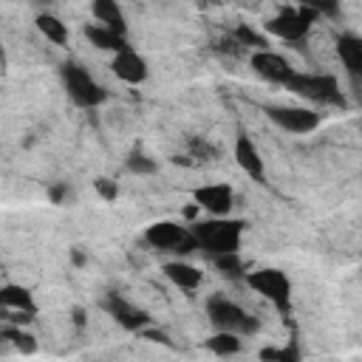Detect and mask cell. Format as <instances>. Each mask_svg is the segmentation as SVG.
Listing matches in <instances>:
<instances>
[{
  "mask_svg": "<svg viewBox=\"0 0 362 362\" xmlns=\"http://www.w3.org/2000/svg\"><path fill=\"white\" fill-rule=\"evenodd\" d=\"M246 221L229 218V215H209L206 221H195L189 226L198 249H204L209 257L212 255H226V252H240Z\"/></svg>",
  "mask_w": 362,
  "mask_h": 362,
  "instance_id": "cell-1",
  "label": "cell"
},
{
  "mask_svg": "<svg viewBox=\"0 0 362 362\" xmlns=\"http://www.w3.org/2000/svg\"><path fill=\"white\" fill-rule=\"evenodd\" d=\"M59 79H62V88L71 96V102L79 105V107H99L107 99V90L79 62H62L59 65Z\"/></svg>",
  "mask_w": 362,
  "mask_h": 362,
  "instance_id": "cell-2",
  "label": "cell"
},
{
  "mask_svg": "<svg viewBox=\"0 0 362 362\" xmlns=\"http://www.w3.org/2000/svg\"><path fill=\"white\" fill-rule=\"evenodd\" d=\"M206 317L215 325V331H229V334H238V337L255 334L260 328V322L246 308H240L238 303H232L223 294H215V297L206 300Z\"/></svg>",
  "mask_w": 362,
  "mask_h": 362,
  "instance_id": "cell-3",
  "label": "cell"
},
{
  "mask_svg": "<svg viewBox=\"0 0 362 362\" xmlns=\"http://www.w3.org/2000/svg\"><path fill=\"white\" fill-rule=\"evenodd\" d=\"M286 88L294 96H303V99L317 102V105H345L339 82L331 74H300V71H294L286 79Z\"/></svg>",
  "mask_w": 362,
  "mask_h": 362,
  "instance_id": "cell-4",
  "label": "cell"
},
{
  "mask_svg": "<svg viewBox=\"0 0 362 362\" xmlns=\"http://www.w3.org/2000/svg\"><path fill=\"white\" fill-rule=\"evenodd\" d=\"M144 240H147L153 249L170 252V255H178V257L198 249V243H195L189 226H184V223H178V221H156V223H150V226L144 229Z\"/></svg>",
  "mask_w": 362,
  "mask_h": 362,
  "instance_id": "cell-5",
  "label": "cell"
},
{
  "mask_svg": "<svg viewBox=\"0 0 362 362\" xmlns=\"http://www.w3.org/2000/svg\"><path fill=\"white\" fill-rule=\"evenodd\" d=\"M249 288H255L263 300H269L280 314L291 311V280L283 269H257L243 274Z\"/></svg>",
  "mask_w": 362,
  "mask_h": 362,
  "instance_id": "cell-6",
  "label": "cell"
},
{
  "mask_svg": "<svg viewBox=\"0 0 362 362\" xmlns=\"http://www.w3.org/2000/svg\"><path fill=\"white\" fill-rule=\"evenodd\" d=\"M314 20H317V14L308 11V8H303V6H283L277 14H272V17L263 23V28H266V34H272V37H277V40L300 42V40L311 31Z\"/></svg>",
  "mask_w": 362,
  "mask_h": 362,
  "instance_id": "cell-7",
  "label": "cell"
},
{
  "mask_svg": "<svg viewBox=\"0 0 362 362\" xmlns=\"http://www.w3.org/2000/svg\"><path fill=\"white\" fill-rule=\"evenodd\" d=\"M266 116L286 133H294V136H303V133H311L320 127L322 116L311 107H286V105H272L266 107Z\"/></svg>",
  "mask_w": 362,
  "mask_h": 362,
  "instance_id": "cell-8",
  "label": "cell"
},
{
  "mask_svg": "<svg viewBox=\"0 0 362 362\" xmlns=\"http://www.w3.org/2000/svg\"><path fill=\"white\" fill-rule=\"evenodd\" d=\"M99 305H102V311H105L107 317H113V320H116L122 328H127V331H141V328L150 322V314H147L144 308L133 305L130 300H124V297L116 294V291H107Z\"/></svg>",
  "mask_w": 362,
  "mask_h": 362,
  "instance_id": "cell-9",
  "label": "cell"
},
{
  "mask_svg": "<svg viewBox=\"0 0 362 362\" xmlns=\"http://www.w3.org/2000/svg\"><path fill=\"white\" fill-rule=\"evenodd\" d=\"M249 65H252V71H255L260 79H266V82H272V85H286V79L294 74V68L288 65V59H286L283 54L272 51V48H257V51H252Z\"/></svg>",
  "mask_w": 362,
  "mask_h": 362,
  "instance_id": "cell-10",
  "label": "cell"
},
{
  "mask_svg": "<svg viewBox=\"0 0 362 362\" xmlns=\"http://www.w3.org/2000/svg\"><path fill=\"white\" fill-rule=\"evenodd\" d=\"M192 201L198 209H204L209 215H229L232 204H235V189L229 184H204V187L192 189Z\"/></svg>",
  "mask_w": 362,
  "mask_h": 362,
  "instance_id": "cell-11",
  "label": "cell"
},
{
  "mask_svg": "<svg viewBox=\"0 0 362 362\" xmlns=\"http://www.w3.org/2000/svg\"><path fill=\"white\" fill-rule=\"evenodd\" d=\"M110 68H113V74H116L122 82H127V85H141V82L147 79V74H150L147 59H144L139 51H133L130 45L113 54Z\"/></svg>",
  "mask_w": 362,
  "mask_h": 362,
  "instance_id": "cell-12",
  "label": "cell"
},
{
  "mask_svg": "<svg viewBox=\"0 0 362 362\" xmlns=\"http://www.w3.org/2000/svg\"><path fill=\"white\" fill-rule=\"evenodd\" d=\"M235 161H238V167L249 175V178H255V181H263V175H266V164H263V156H260V150H257V144L240 130L238 136H235Z\"/></svg>",
  "mask_w": 362,
  "mask_h": 362,
  "instance_id": "cell-13",
  "label": "cell"
},
{
  "mask_svg": "<svg viewBox=\"0 0 362 362\" xmlns=\"http://www.w3.org/2000/svg\"><path fill=\"white\" fill-rule=\"evenodd\" d=\"M90 14H93V20L99 25H107L116 34L127 37V20H124V11H122L119 0H93L90 3Z\"/></svg>",
  "mask_w": 362,
  "mask_h": 362,
  "instance_id": "cell-14",
  "label": "cell"
},
{
  "mask_svg": "<svg viewBox=\"0 0 362 362\" xmlns=\"http://www.w3.org/2000/svg\"><path fill=\"white\" fill-rule=\"evenodd\" d=\"M337 54H339L345 71H348L354 79H359V74H362V40H359L356 34H339V40H337Z\"/></svg>",
  "mask_w": 362,
  "mask_h": 362,
  "instance_id": "cell-15",
  "label": "cell"
},
{
  "mask_svg": "<svg viewBox=\"0 0 362 362\" xmlns=\"http://www.w3.org/2000/svg\"><path fill=\"white\" fill-rule=\"evenodd\" d=\"M85 37L90 40V45L93 48H99V51H122V48H127V37L124 34H116L113 28H107V25H99V23H88L85 25Z\"/></svg>",
  "mask_w": 362,
  "mask_h": 362,
  "instance_id": "cell-16",
  "label": "cell"
},
{
  "mask_svg": "<svg viewBox=\"0 0 362 362\" xmlns=\"http://www.w3.org/2000/svg\"><path fill=\"white\" fill-rule=\"evenodd\" d=\"M164 274H167V280H170L173 286L184 288V291H195V288L201 286V277H204V274H201L195 266L184 263L181 257H178V260L164 263Z\"/></svg>",
  "mask_w": 362,
  "mask_h": 362,
  "instance_id": "cell-17",
  "label": "cell"
},
{
  "mask_svg": "<svg viewBox=\"0 0 362 362\" xmlns=\"http://www.w3.org/2000/svg\"><path fill=\"white\" fill-rule=\"evenodd\" d=\"M0 308L34 314V311H37V303H34V294H31L25 286L8 283V286H0Z\"/></svg>",
  "mask_w": 362,
  "mask_h": 362,
  "instance_id": "cell-18",
  "label": "cell"
},
{
  "mask_svg": "<svg viewBox=\"0 0 362 362\" xmlns=\"http://www.w3.org/2000/svg\"><path fill=\"white\" fill-rule=\"evenodd\" d=\"M37 31L45 37V40H51L54 45H65L68 42V25L59 20V17H54V14H37Z\"/></svg>",
  "mask_w": 362,
  "mask_h": 362,
  "instance_id": "cell-19",
  "label": "cell"
},
{
  "mask_svg": "<svg viewBox=\"0 0 362 362\" xmlns=\"http://www.w3.org/2000/svg\"><path fill=\"white\" fill-rule=\"evenodd\" d=\"M206 348L218 356H232L240 351V337L238 334H229V331H215L209 339H206Z\"/></svg>",
  "mask_w": 362,
  "mask_h": 362,
  "instance_id": "cell-20",
  "label": "cell"
},
{
  "mask_svg": "<svg viewBox=\"0 0 362 362\" xmlns=\"http://www.w3.org/2000/svg\"><path fill=\"white\" fill-rule=\"evenodd\" d=\"M212 263H215V269H218L223 277H229V280H240V277H243V260H240L238 252L212 255Z\"/></svg>",
  "mask_w": 362,
  "mask_h": 362,
  "instance_id": "cell-21",
  "label": "cell"
},
{
  "mask_svg": "<svg viewBox=\"0 0 362 362\" xmlns=\"http://www.w3.org/2000/svg\"><path fill=\"white\" fill-rule=\"evenodd\" d=\"M235 42L240 45V48H269V42H266V37L263 34H257L255 28H249V25H238L235 28Z\"/></svg>",
  "mask_w": 362,
  "mask_h": 362,
  "instance_id": "cell-22",
  "label": "cell"
},
{
  "mask_svg": "<svg viewBox=\"0 0 362 362\" xmlns=\"http://www.w3.org/2000/svg\"><path fill=\"white\" fill-rule=\"evenodd\" d=\"M0 339H11L20 351H25V354H31L34 348H37V342H34V337L31 334H25L20 325H11V328H6L3 334H0Z\"/></svg>",
  "mask_w": 362,
  "mask_h": 362,
  "instance_id": "cell-23",
  "label": "cell"
},
{
  "mask_svg": "<svg viewBox=\"0 0 362 362\" xmlns=\"http://www.w3.org/2000/svg\"><path fill=\"white\" fill-rule=\"evenodd\" d=\"M260 359H272V362H297L300 359V351L294 348V342L288 348H263L260 351Z\"/></svg>",
  "mask_w": 362,
  "mask_h": 362,
  "instance_id": "cell-24",
  "label": "cell"
},
{
  "mask_svg": "<svg viewBox=\"0 0 362 362\" xmlns=\"http://www.w3.org/2000/svg\"><path fill=\"white\" fill-rule=\"evenodd\" d=\"M127 170L136 173V175H150V173H156V161L141 156V153H130L127 156Z\"/></svg>",
  "mask_w": 362,
  "mask_h": 362,
  "instance_id": "cell-25",
  "label": "cell"
},
{
  "mask_svg": "<svg viewBox=\"0 0 362 362\" xmlns=\"http://www.w3.org/2000/svg\"><path fill=\"white\" fill-rule=\"evenodd\" d=\"M294 6H303L320 17V14H334L339 8V0H294Z\"/></svg>",
  "mask_w": 362,
  "mask_h": 362,
  "instance_id": "cell-26",
  "label": "cell"
},
{
  "mask_svg": "<svg viewBox=\"0 0 362 362\" xmlns=\"http://www.w3.org/2000/svg\"><path fill=\"white\" fill-rule=\"evenodd\" d=\"M93 189L99 192L102 201H116V198H119V187H116V181H110V178H96V181H93Z\"/></svg>",
  "mask_w": 362,
  "mask_h": 362,
  "instance_id": "cell-27",
  "label": "cell"
},
{
  "mask_svg": "<svg viewBox=\"0 0 362 362\" xmlns=\"http://www.w3.org/2000/svg\"><path fill=\"white\" fill-rule=\"evenodd\" d=\"M189 147H192V153H195L198 158H215V147H212L209 141H201V139H192V141H189Z\"/></svg>",
  "mask_w": 362,
  "mask_h": 362,
  "instance_id": "cell-28",
  "label": "cell"
},
{
  "mask_svg": "<svg viewBox=\"0 0 362 362\" xmlns=\"http://www.w3.org/2000/svg\"><path fill=\"white\" fill-rule=\"evenodd\" d=\"M48 195H51V201H54V204H59V201L68 195V184H54V187L48 189Z\"/></svg>",
  "mask_w": 362,
  "mask_h": 362,
  "instance_id": "cell-29",
  "label": "cell"
},
{
  "mask_svg": "<svg viewBox=\"0 0 362 362\" xmlns=\"http://www.w3.org/2000/svg\"><path fill=\"white\" fill-rule=\"evenodd\" d=\"M74 325H79V328L85 325V311L82 308H74Z\"/></svg>",
  "mask_w": 362,
  "mask_h": 362,
  "instance_id": "cell-30",
  "label": "cell"
},
{
  "mask_svg": "<svg viewBox=\"0 0 362 362\" xmlns=\"http://www.w3.org/2000/svg\"><path fill=\"white\" fill-rule=\"evenodd\" d=\"M74 263H85V255L82 252H74Z\"/></svg>",
  "mask_w": 362,
  "mask_h": 362,
  "instance_id": "cell-31",
  "label": "cell"
}]
</instances>
